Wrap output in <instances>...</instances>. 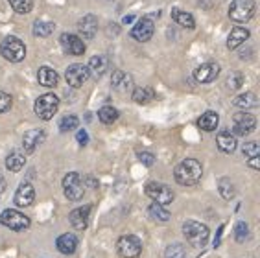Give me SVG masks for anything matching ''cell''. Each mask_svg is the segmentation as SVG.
I'll return each mask as SVG.
<instances>
[{"label": "cell", "mask_w": 260, "mask_h": 258, "mask_svg": "<svg viewBox=\"0 0 260 258\" xmlns=\"http://www.w3.org/2000/svg\"><path fill=\"white\" fill-rule=\"evenodd\" d=\"M201 175H203V166H201L200 160L196 159L181 160L174 170L175 183L183 184V186H194V184H198Z\"/></svg>", "instance_id": "1"}, {"label": "cell", "mask_w": 260, "mask_h": 258, "mask_svg": "<svg viewBox=\"0 0 260 258\" xmlns=\"http://www.w3.org/2000/svg\"><path fill=\"white\" fill-rule=\"evenodd\" d=\"M183 234H185L186 242L194 245V247H205L207 240H209V227L200 221H194V219H188L183 223Z\"/></svg>", "instance_id": "2"}, {"label": "cell", "mask_w": 260, "mask_h": 258, "mask_svg": "<svg viewBox=\"0 0 260 258\" xmlns=\"http://www.w3.org/2000/svg\"><path fill=\"white\" fill-rule=\"evenodd\" d=\"M0 54L2 57L11 63H20V61L26 57V46L24 43L15 37V35H10V37H6L2 41V45H0Z\"/></svg>", "instance_id": "3"}, {"label": "cell", "mask_w": 260, "mask_h": 258, "mask_svg": "<svg viewBox=\"0 0 260 258\" xmlns=\"http://www.w3.org/2000/svg\"><path fill=\"white\" fill-rule=\"evenodd\" d=\"M255 10V0H233L229 6V19L238 22V24H244V22L253 19Z\"/></svg>", "instance_id": "4"}, {"label": "cell", "mask_w": 260, "mask_h": 258, "mask_svg": "<svg viewBox=\"0 0 260 258\" xmlns=\"http://www.w3.org/2000/svg\"><path fill=\"white\" fill-rule=\"evenodd\" d=\"M35 114L43 120H50L54 118V114L59 109V98L52 92H46V94L39 96L35 100Z\"/></svg>", "instance_id": "5"}, {"label": "cell", "mask_w": 260, "mask_h": 258, "mask_svg": "<svg viewBox=\"0 0 260 258\" xmlns=\"http://www.w3.org/2000/svg\"><path fill=\"white\" fill-rule=\"evenodd\" d=\"M63 192L65 196L70 199V201H80L83 198V194H85V184L81 181L80 174H76V172H70V174L65 175L63 179Z\"/></svg>", "instance_id": "6"}, {"label": "cell", "mask_w": 260, "mask_h": 258, "mask_svg": "<svg viewBox=\"0 0 260 258\" xmlns=\"http://www.w3.org/2000/svg\"><path fill=\"white\" fill-rule=\"evenodd\" d=\"M0 223L6 225L8 229H11V231H17V233H19V231H24V229L30 227L31 221L28 216H24V214L19 212V210L8 209L0 214Z\"/></svg>", "instance_id": "7"}, {"label": "cell", "mask_w": 260, "mask_h": 258, "mask_svg": "<svg viewBox=\"0 0 260 258\" xmlns=\"http://www.w3.org/2000/svg\"><path fill=\"white\" fill-rule=\"evenodd\" d=\"M144 192L148 198L153 199V203L168 205L174 201V192H172L170 186H166V184H162V183H157V181H150V183L146 184Z\"/></svg>", "instance_id": "8"}, {"label": "cell", "mask_w": 260, "mask_h": 258, "mask_svg": "<svg viewBox=\"0 0 260 258\" xmlns=\"http://www.w3.org/2000/svg\"><path fill=\"white\" fill-rule=\"evenodd\" d=\"M116 251L122 258H137L142 251V242L135 234H125L116 242Z\"/></svg>", "instance_id": "9"}, {"label": "cell", "mask_w": 260, "mask_h": 258, "mask_svg": "<svg viewBox=\"0 0 260 258\" xmlns=\"http://www.w3.org/2000/svg\"><path fill=\"white\" fill-rule=\"evenodd\" d=\"M255 127H256V118L251 113L242 111V113H236L233 116V131H235V135L245 137L251 131H255Z\"/></svg>", "instance_id": "10"}, {"label": "cell", "mask_w": 260, "mask_h": 258, "mask_svg": "<svg viewBox=\"0 0 260 258\" xmlns=\"http://www.w3.org/2000/svg\"><path fill=\"white\" fill-rule=\"evenodd\" d=\"M89 76H90V72H89V69H87L85 64L74 63V64H70L69 69H67L65 80H67V83H69L70 87L78 89V87H81V85L89 80Z\"/></svg>", "instance_id": "11"}, {"label": "cell", "mask_w": 260, "mask_h": 258, "mask_svg": "<svg viewBox=\"0 0 260 258\" xmlns=\"http://www.w3.org/2000/svg\"><path fill=\"white\" fill-rule=\"evenodd\" d=\"M153 31H155V24H153V20L150 17H142V19L133 26V30H131V37L139 43H146V41H150L153 37Z\"/></svg>", "instance_id": "12"}, {"label": "cell", "mask_w": 260, "mask_h": 258, "mask_svg": "<svg viewBox=\"0 0 260 258\" xmlns=\"http://www.w3.org/2000/svg\"><path fill=\"white\" fill-rule=\"evenodd\" d=\"M59 45H61V48L65 50L67 54H70V55H83L85 54V45H83V41L74 34H63L61 35Z\"/></svg>", "instance_id": "13"}, {"label": "cell", "mask_w": 260, "mask_h": 258, "mask_svg": "<svg viewBox=\"0 0 260 258\" xmlns=\"http://www.w3.org/2000/svg\"><path fill=\"white\" fill-rule=\"evenodd\" d=\"M220 74V64L218 63H203L201 67L194 70V78L200 83H210V81H214Z\"/></svg>", "instance_id": "14"}, {"label": "cell", "mask_w": 260, "mask_h": 258, "mask_svg": "<svg viewBox=\"0 0 260 258\" xmlns=\"http://www.w3.org/2000/svg\"><path fill=\"white\" fill-rule=\"evenodd\" d=\"M45 139L46 135L43 129H31V131L24 133V137H22V148H24L26 153H34L35 149L45 142Z\"/></svg>", "instance_id": "15"}, {"label": "cell", "mask_w": 260, "mask_h": 258, "mask_svg": "<svg viewBox=\"0 0 260 258\" xmlns=\"http://www.w3.org/2000/svg\"><path fill=\"white\" fill-rule=\"evenodd\" d=\"M90 210H92L90 205H85V207H80V209L72 210L69 216L72 227L78 229V231H85L87 225H89V219H90Z\"/></svg>", "instance_id": "16"}, {"label": "cell", "mask_w": 260, "mask_h": 258, "mask_svg": "<svg viewBox=\"0 0 260 258\" xmlns=\"http://www.w3.org/2000/svg\"><path fill=\"white\" fill-rule=\"evenodd\" d=\"M35 199V190L34 186H31L30 183H22L19 184V188H17L15 192V198H13V201H15L17 207H30L31 203H34Z\"/></svg>", "instance_id": "17"}, {"label": "cell", "mask_w": 260, "mask_h": 258, "mask_svg": "<svg viewBox=\"0 0 260 258\" xmlns=\"http://www.w3.org/2000/svg\"><path fill=\"white\" fill-rule=\"evenodd\" d=\"M111 85H113V89H115L116 92L125 94L127 90L133 89V80H131L129 74H125L124 70H115L113 76H111Z\"/></svg>", "instance_id": "18"}, {"label": "cell", "mask_w": 260, "mask_h": 258, "mask_svg": "<svg viewBox=\"0 0 260 258\" xmlns=\"http://www.w3.org/2000/svg\"><path fill=\"white\" fill-rule=\"evenodd\" d=\"M249 30L247 28H242V26H236V28H233L229 34V37H227V48L229 50H236L240 45H244L245 41L249 39Z\"/></svg>", "instance_id": "19"}, {"label": "cell", "mask_w": 260, "mask_h": 258, "mask_svg": "<svg viewBox=\"0 0 260 258\" xmlns=\"http://www.w3.org/2000/svg\"><path fill=\"white\" fill-rule=\"evenodd\" d=\"M78 30L85 39H92L98 31V19L94 15H85L83 19H80L78 22Z\"/></svg>", "instance_id": "20"}, {"label": "cell", "mask_w": 260, "mask_h": 258, "mask_svg": "<svg viewBox=\"0 0 260 258\" xmlns=\"http://www.w3.org/2000/svg\"><path fill=\"white\" fill-rule=\"evenodd\" d=\"M216 144H218L220 151H223V153H235L238 142H236V137L233 133L221 131V133H218V137H216Z\"/></svg>", "instance_id": "21"}, {"label": "cell", "mask_w": 260, "mask_h": 258, "mask_svg": "<svg viewBox=\"0 0 260 258\" xmlns=\"http://www.w3.org/2000/svg\"><path fill=\"white\" fill-rule=\"evenodd\" d=\"M55 245H57V249H59V253L72 254V253H76V249H78V238H76L72 233H65L57 238Z\"/></svg>", "instance_id": "22"}, {"label": "cell", "mask_w": 260, "mask_h": 258, "mask_svg": "<svg viewBox=\"0 0 260 258\" xmlns=\"http://www.w3.org/2000/svg\"><path fill=\"white\" fill-rule=\"evenodd\" d=\"M37 80H39V83L43 87H55L57 81H59V76L50 67H41L39 72H37Z\"/></svg>", "instance_id": "23"}, {"label": "cell", "mask_w": 260, "mask_h": 258, "mask_svg": "<svg viewBox=\"0 0 260 258\" xmlns=\"http://www.w3.org/2000/svg\"><path fill=\"white\" fill-rule=\"evenodd\" d=\"M218 124H220V116H218V113H214V111H207V113L201 114L200 120H198V125H200L203 131H214V129L218 127Z\"/></svg>", "instance_id": "24"}, {"label": "cell", "mask_w": 260, "mask_h": 258, "mask_svg": "<svg viewBox=\"0 0 260 258\" xmlns=\"http://www.w3.org/2000/svg\"><path fill=\"white\" fill-rule=\"evenodd\" d=\"M258 96L255 92H245V94H240L235 98V105L240 107V109H255L258 107Z\"/></svg>", "instance_id": "25"}, {"label": "cell", "mask_w": 260, "mask_h": 258, "mask_svg": "<svg viewBox=\"0 0 260 258\" xmlns=\"http://www.w3.org/2000/svg\"><path fill=\"white\" fill-rule=\"evenodd\" d=\"M172 19L177 22L179 26L186 28V30H194L196 28V20L190 13H186V11H181V10H172Z\"/></svg>", "instance_id": "26"}, {"label": "cell", "mask_w": 260, "mask_h": 258, "mask_svg": "<svg viewBox=\"0 0 260 258\" xmlns=\"http://www.w3.org/2000/svg\"><path fill=\"white\" fill-rule=\"evenodd\" d=\"M26 164V157L19 151H11L8 155V159H6V168L10 170V172H20V170L24 168Z\"/></svg>", "instance_id": "27"}, {"label": "cell", "mask_w": 260, "mask_h": 258, "mask_svg": "<svg viewBox=\"0 0 260 258\" xmlns=\"http://www.w3.org/2000/svg\"><path fill=\"white\" fill-rule=\"evenodd\" d=\"M118 116H120V113H118V109H115L113 105H104L100 111H98V118H100L102 124H115L116 120H118Z\"/></svg>", "instance_id": "28"}, {"label": "cell", "mask_w": 260, "mask_h": 258, "mask_svg": "<svg viewBox=\"0 0 260 258\" xmlns=\"http://www.w3.org/2000/svg\"><path fill=\"white\" fill-rule=\"evenodd\" d=\"M107 59H105L104 55H94V57H90V61H89V72H92V74H96V76H102L107 70Z\"/></svg>", "instance_id": "29"}, {"label": "cell", "mask_w": 260, "mask_h": 258, "mask_svg": "<svg viewBox=\"0 0 260 258\" xmlns=\"http://www.w3.org/2000/svg\"><path fill=\"white\" fill-rule=\"evenodd\" d=\"M153 90L150 89V87H139V89H133V94H131V98H133V102L135 104H148V102H151L153 100Z\"/></svg>", "instance_id": "30"}, {"label": "cell", "mask_w": 260, "mask_h": 258, "mask_svg": "<svg viewBox=\"0 0 260 258\" xmlns=\"http://www.w3.org/2000/svg\"><path fill=\"white\" fill-rule=\"evenodd\" d=\"M54 30V22H46V20H35L34 22V35H37V37H48Z\"/></svg>", "instance_id": "31"}, {"label": "cell", "mask_w": 260, "mask_h": 258, "mask_svg": "<svg viewBox=\"0 0 260 258\" xmlns=\"http://www.w3.org/2000/svg\"><path fill=\"white\" fill-rule=\"evenodd\" d=\"M148 210H150V216L155 219V221H168V219H170V212L165 209V205L151 203Z\"/></svg>", "instance_id": "32"}, {"label": "cell", "mask_w": 260, "mask_h": 258, "mask_svg": "<svg viewBox=\"0 0 260 258\" xmlns=\"http://www.w3.org/2000/svg\"><path fill=\"white\" fill-rule=\"evenodd\" d=\"M78 125H80V118H78L76 114H67V116H63L59 122V129L63 131V133L74 131V129H78Z\"/></svg>", "instance_id": "33"}, {"label": "cell", "mask_w": 260, "mask_h": 258, "mask_svg": "<svg viewBox=\"0 0 260 258\" xmlns=\"http://www.w3.org/2000/svg\"><path fill=\"white\" fill-rule=\"evenodd\" d=\"M218 188H220L221 198L227 199V201H229V199L235 198L236 190H235V184L231 183V179H227V177L220 179V183H218Z\"/></svg>", "instance_id": "34"}, {"label": "cell", "mask_w": 260, "mask_h": 258, "mask_svg": "<svg viewBox=\"0 0 260 258\" xmlns=\"http://www.w3.org/2000/svg\"><path fill=\"white\" fill-rule=\"evenodd\" d=\"M11 4V8L17 11V13H30L31 8H34V0H8Z\"/></svg>", "instance_id": "35"}, {"label": "cell", "mask_w": 260, "mask_h": 258, "mask_svg": "<svg viewBox=\"0 0 260 258\" xmlns=\"http://www.w3.org/2000/svg\"><path fill=\"white\" fill-rule=\"evenodd\" d=\"M235 238L238 242H245V240L249 238V225L245 223V221H238L235 227Z\"/></svg>", "instance_id": "36"}, {"label": "cell", "mask_w": 260, "mask_h": 258, "mask_svg": "<svg viewBox=\"0 0 260 258\" xmlns=\"http://www.w3.org/2000/svg\"><path fill=\"white\" fill-rule=\"evenodd\" d=\"M166 258H186V251L181 243H172L166 249Z\"/></svg>", "instance_id": "37"}, {"label": "cell", "mask_w": 260, "mask_h": 258, "mask_svg": "<svg viewBox=\"0 0 260 258\" xmlns=\"http://www.w3.org/2000/svg\"><path fill=\"white\" fill-rule=\"evenodd\" d=\"M242 83H244V76H242L240 72H233V74L229 76V80H227V87H229L231 90L240 89Z\"/></svg>", "instance_id": "38"}, {"label": "cell", "mask_w": 260, "mask_h": 258, "mask_svg": "<svg viewBox=\"0 0 260 258\" xmlns=\"http://www.w3.org/2000/svg\"><path fill=\"white\" fill-rule=\"evenodd\" d=\"M242 151H244V155L247 157V159H251V157H258L260 155V148L256 142H245Z\"/></svg>", "instance_id": "39"}, {"label": "cell", "mask_w": 260, "mask_h": 258, "mask_svg": "<svg viewBox=\"0 0 260 258\" xmlns=\"http://www.w3.org/2000/svg\"><path fill=\"white\" fill-rule=\"evenodd\" d=\"M11 105H13L11 94H8V92H4V90H0V114L6 113V111H10Z\"/></svg>", "instance_id": "40"}, {"label": "cell", "mask_w": 260, "mask_h": 258, "mask_svg": "<svg viewBox=\"0 0 260 258\" xmlns=\"http://www.w3.org/2000/svg\"><path fill=\"white\" fill-rule=\"evenodd\" d=\"M137 157H139L140 163L144 164V166H148V168H150V166H153V163H155V155L150 153V151H140Z\"/></svg>", "instance_id": "41"}, {"label": "cell", "mask_w": 260, "mask_h": 258, "mask_svg": "<svg viewBox=\"0 0 260 258\" xmlns=\"http://www.w3.org/2000/svg\"><path fill=\"white\" fill-rule=\"evenodd\" d=\"M76 140H78V144H80V146L89 144V135H87L85 129H80V131H78V135H76Z\"/></svg>", "instance_id": "42"}, {"label": "cell", "mask_w": 260, "mask_h": 258, "mask_svg": "<svg viewBox=\"0 0 260 258\" xmlns=\"http://www.w3.org/2000/svg\"><path fill=\"white\" fill-rule=\"evenodd\" d=\"M249 166L253 170H260V155H258V157H251V159H249Z\"/></svg>", "instance_id": "43"}, {"label": "cell", "mask_w": 260, "mask_h": 258, "mask_svg": "<svg viewBox=\"0 0 260 258\" xmlns=\"http://www.w3.org/2000/svg\"><path fill=\"white\" fill-rule=\"evenodd\" d=\"M4 190H6V179L0 175V194L4 192Z\"/></svg>", "instance_id": "44"}, {"label": "cell", "mask_w": 260, "mask_h": 258, "mask_svg": "<svg viewBox=\"0 0 260 258\" xmlns=\"http://www.w3.org/2000/svg\"><path fill=\"white\" fill-rule=\"evenodd\" d=\"M133 19H135L133 15H127V17H124V22L125 24H129V22H133Z\"/></svg>", "instance_id": "45"}]
</instances>
